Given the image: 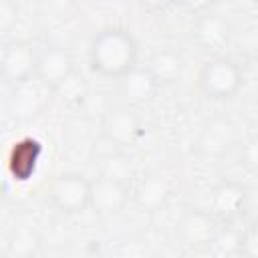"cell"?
I'll use <instances>...</instances> for the list:
<instances>
[{"mask_svg": "<svg viewBox=\"0 0 258 258\" xmlns=\"http://www.w3.org/2000/svg\"><path fill=\"white\" fill-rule=\"evenodd\" d=\"M139 64L137 38L123 26H109L99 30L89 44V67L105 79L119 81L133 67Z\"/></svg>", "mask_w": 258, "mask_h": 258, "instance_id": "cell-1", "label": "cell"}, {"mask_svg": "<svg viewBox=\"0 0 258 258\" xmlns=\"http://www.w3.org/2000/svg\"><path fill=\"white\" fill-rule=\"evenodd\" d=\"M244 85V73L240 64L224 54H216L206 60L198 73L200 93L214 103H226L234 99Z\"/></svg>", "mask_w": 258, "mask_h": 258, "instance_id": "cell-2", "label": "cell"}, {"mask_svg": "<svg viewBox=\"0 0 258 258\" xmlns=\"http://www.w3.org/2000/svg\"><path fill=\"white\" fill-rule=\"evenodd\" d=\"M48 202L62 214H81L89 208L91 179L79 171H64L48 185Z\"/></svg>", "mask_w": 258, "mask_h": 258, "instance_id": "cell-3", "label": "cell"}, {"mask_svg": "<svg viewBox=\"0 0 258 258\" xmlns=\"http://www.w3.org/2000/svg\"><path fill=\"white\" fill-rule=\"evenodd\" d=\"M250 204V187L242 181L224 179L210 194V214L220 224H234L242 220Z\"/></svg>", "mask_w": 258, "mask_h": 258, "instance_id": "cell-4", "label": "cell"}, {"mask_svg": "<svg viewBox=\"0 0 258 258\" xmlns=\"http://www.w3.org/2000/svg\"><path fill=\"white\" fill-rule=\"evenodd\" d=\"M36 48L28 40H10L4 44L0 54V77L8 85H20L34 79Z\"/></svg>", "mask_w": 258, "mask_h": 258, "instance_id": "cell-5", "label": "cell"}, {"mask_svg": "<svg viewBox=\"0 0 258 258\" xmlns=\"http://www.w3.org/2000/svg\"><path fill=\"white\" fill-rule=\"evenodd\" d=\"M75 73V58L69 48L60 44H48L36 52L34 81L54 91Z\"/></svg>", "mask_w": 258, "mask_h": 258, "instance_id": "cell-6", "label": "cell"}, {"mask_svg": "<svg viewBox=\"0 0 258 258\" xmlns=\"http://www.w3.org/2000/svg\"><path fill=\"white\" fill-rule=\"evenodd\" d=\"M131 200V183L111 179L105 175H97L91 179L89 208L103 218H111L121 214Z\"/></svg>", "mask_w": 258, "mask_h": 258, "instance_id": "cell-7", "label": "cell"}, {"mask_svg": "<svg viewBox=\"0 0 258 258\" xmlns=\"http://www.w3.org/2000/svg\"><path fill=\"white\" fill-rule=\"evenodd\" d=\"M143 119L133 111L129 105L115 107L107 111L101 125V137H105L109 143L117 145L119 149L135 145L139 137L143 135Z\"/></svg>", "mask_w": 258, "mask_h": 258, "instance_id": "cell-8", "label": "cell"}, {"mask_svg": "<svg viewBox=\"0 0 258 258\" xmlns=\"http://www.w3.org/2000/svg\"><path fill=\"white\" fill-rule=\"evenodd\" d=\"M42 155H44V145L40 139H36L32 135H24V137L16 139L10 145L8 155H6L8 177H12L18 183L30 181L38 171Z\"/></svg>", "mask_w": 258, "mask_h": 258, "instance_id": "cell-9", "label": "cell"}, {"mask_svg": "<svg viewBox=\"0 0 258 258\" xmlns=\"http://www.w3.org/2000/svg\"><path fill=\"white\" fill-rule=\"evenodd\" d=\"M220 222L208 210H185L177 222V238L189 250H210Z\"/></svg>", "mask_w": 258, "mask_h": 258, "instance_id": "cell-10", "label": "cell"}, {"mask_svg": "<svg viewBox=\"0 0 258 258\" xmlns=\"http://www.w3.org/2000/svg\"><path fill=\"white\" fill-rule=\"evenodd\" d=\"M191 38L204 52H210L214 56L222 54V50L232 42V24L226 16L208 10L204 14H198L191 26Z\"/></svg>", "mask_w": 258, "mask_h": 258, "instance_id": "cell-11", "label": "cell"}, {"mask_svg": "<svg viewBox=\"0 0 258 258\" xmlns=\"http://www.w3.org/2000/svg\"><path fill=\"white\" fill-rule=\"evenodd\" d=\"M173 196V185L163 173L147 171L137 177L135 183H131V198L135 206L141 212L155 214L169 206Z\"/></svg>", "mask_w": 258, "mask_h": 258, "instance_id": "cell-12", "label": "cell"}, {"mask_svg": "<svg viewBox=\"0 0 258 258\" xmlns=\"http://www.w3.org/2000/svg\"><path fill=\"white\" fill-rule=\"evenodd\" d=\"M236 145V127L224 117L208 121L196 137V151L208 159H222Z\"/></svg>", "mask_w": 258, "mask_h": 258, "instance_id": "cell-13", "label": "cell"}, {"mask_svg": "<svg viewBox=\"0 0 258 258\" xmlns=\"http://www.w3.org/2000/svg\"><path fill=\"white\" fill-rule=\"evenodd\" d=\"M159 87L161 85L155 81V77L151 75V71L145 64L133 67L127 75H123L119 79V93H121L125 105H129V107L147 105L157 95Z\"/></svg>", "mask_w": 258, "mask_h": 258, "instance_id": "cell-14", "label": "cell"}, {"mask_svg": "<svg viewBox=\"0 0 258 258\" xmlns=\"http://www.w3.org/2000/svg\"><path fill=\"white\" fill-rule=\"evenodd\" d=\"M97 175H105L111 179L133 183V165H131L129 157L117 145L107 141V147L99 149V153H97Z\"/></svg>", "mask_w": 258, "mask_h": 258, "instance_id": "cell-15", "label": "cell"}, {"mask_svg": "<svg viewBox=\"0 0 258 258\" xmlns=\"http://www.w3.org/2000/svg\"><path fill=\"white\" fill-rule=\"evenodd\" d=\"M145 67L151 71V75L155 77V81L159 85H171V83H175L181 77V71H183L181 56L175 50H169V48H163V50L153 52L149 56V60H147Z\"/></svg>", "mask_w": 258, "mask_h": 258, "instance_id": "cell-16", "label": "cell"}, {"mask_svg": "<svg viewBox=\"0 0 258 258\" xmlns=\"http://www.w3.org/2000/svg\"><path fill=\"white\" fill-rule=\"evenodd\" d=\"M40 109V95L38 89L32 85V81L20 83L12 87V99H10V113L18 119H30Z\"/></svg>", "mask_w": 258, "mask_h": 258, "instance_id": "cell-17", "label": "cell"}, {"mask_svg": "<svg viewBox=\"0 0 258 258\" xmlns=\"http://www.w3.org/2000/svg\"><path fill=\"white\" fill-rule=\"evenodd\" d=\"M210 252L216 256H240V230L234 224H220Z\"/></svg>", "mask_w": 258, "mask_h": 258, "instance_id": "cell-18", "label": "cell"}, {"mask_svg": "<svg viewBox=\"0 0 258 258\" xmlns=\"http://www.w3.org/2000/svg\"><path fill=\"white\" fill-rule=\"evenodd\" d=\"M38 248H40V242H38L36 234L26 228H20L10 236V240L6 244V254L16 256V258H26V256H34L38 252Z\"/></svg>", "mask_w": 258, "mask_h": 258, "instance_id": "cell-19", "label": "cell"}, {"mask_svg": "<svg viewBox=\"0 0 258 258\" xmlns=\"http://www.w3.org/2000/svg\"><path fill=\"white\" fill-rule=\"evenodd\" d=\"M54 93H58V95H60V99H62L64 103L75 105V103H81V101L85 99L87 89H85L83 79H79V77H77V73H73V75L62 83V85H58V87L54 89Z\"/></svg>", "mask_w": 258, "mask_h": 258, "instance_id": "cell-20", "label": "cell"}, {"mask_svg": "<svg viewBox=\"0 0 258 258\" xmlns=\"http://www.w3.org/2000/svg\"><path fill=\"white\" fill-rule=\"evenodd\" d=\"M240 256L256 258L258 256V230L256 224H248L240 230Z\"/></svg>", "mask_w": 258, "mask_h": 258, "instance_id": "cell-21", "label": "cell"}, {"mask_svg": "<svg viewBox=\"0 0 258 258\" xmlns=\"http://www.w3.org/2000/svg\"><path fill=\"white\" fill-rule=\"evenodd\" d=\"M20 20V8L14 0H0V32L12 30Z\"/></svg>", "mask_w": 258, "mask_h": 258, "instance_id": "cell-22", "label": "cell"}, {"mask_svg": "<svg viewBox=\"0 0 258 258\" xmlns=\"http://www.w3.org/2000/svg\"><path fill=\"white\" fill-rule=\"evenodd\" d=\"M256 135H250L248 139L242 141V151H240V163L248 169V171H254L256 165H258V155H256Z\"/></svg>", "mask_w": 258, "mask_h": 258, "instance_id": "cell-23", "label": "cell"}, {"mask_svg": "<svg viewBox=\"0 0 258 258\" xmlns=\"http://www.w3.org/2000/svg\"><path fill=\"white\" fill-rule=\"evenodd\" d=\"M175 6H179L181 10L198 16V14H204L208 10H212V6L216 4V0H173Z\"/></svg>", "mask_w": 258, "mask_h": 258, "instance_id": "cell-24", "label": "cell"}, {"mask_svg": "<svg viewBox=\"0 0 258 258\" xmlns=\"http://www.w3.org/2000/svg\"><path fill=\"white\" fill-rule=\"evenodd\" d=\"M135 4L147 14H159L165 12L173 4V0H135Z\"/></svg>", "mask_w": 258, "mask_h": 258, "instance_id": "cell-25", "label": "cell"}]
</instances>
